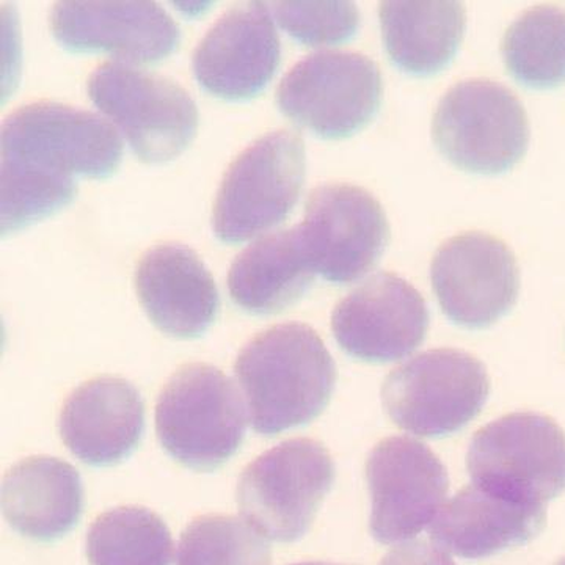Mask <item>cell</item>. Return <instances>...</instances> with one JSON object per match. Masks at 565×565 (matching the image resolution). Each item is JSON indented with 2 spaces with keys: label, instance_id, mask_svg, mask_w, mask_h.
I'll list each match as a JSON object with an SVG mask.
<instances>
[{
  "label": "cell",
  "instance_id": "cell-1",
  "mask_svg": "<svg viewBox=\"0 0 565 565\" xmlns=\"http://www.w3.org/2000/svg\"><path fill=\"white\" fill-rule=\"evenodd\" d=\"M234 374L253 429L277 435L310 424L326 411L337 385V366L310 326L288 322L256 334Z\"/></svg>",
  "mask_w": 565,
  "mask_h": 565
},
{
  "label": "cell",
  "instance_id": "cell-2",
  "mask_svg": "<svg viewBox=\"0 0 565 565\" xmlns=\"http://www.w3.org/2000/svg\"><path fill=\"white\" fill-rule=\"evenodd\" d=\"M247 411L228 375L211 364L180 367L156 404L159 444L177 462L215 471L244 444Z\"/></svg>",
  "mask_w": 565,
  "mask_h": 565
},
{
  "label": "cell",
  "instance_id": "cell-3",
  "mask_svg": "<svg viewBox=\"0 0 565 565\" xmlns=\"http://www.w3.org/2000/svg\"><path fill=\"white\" fill-rule=\"evenodd\" d=\"M0 156L57 180H99L117 172L122 143L114 126L92 111L36 102L18 107L3 121Z\"/></svg>",
  "mask_w": 565,
  "mask_h": 565
},
{
  "label": "cell",
  "instance_id": "cell-4",
  "mask_svg": "<svg viewBox=\"0 0 565 565\" xmlns=\"http://www.w3.org/2000/svg\"><path fill=\"white\" fill-rule=\"evenodd\" d=\"M307 151L299 134L274 131L253 141L226 170L212 210L223 244H239L280 225L299 202Z\"/></svg>",
  "mask_w": 565,
  "mask_h": 565
},
{
  "label": "cell",
  "instance_id": "cell-5",
  "mask_svg": "<svg viewBox=\"0 0 565 565\" xmlns=\"http://www.w3.org/2000/svg\"><path fill=\"white\" fill-rule=\"evenodd\" d=\"M93 104L125 134L137 158H178L199 129V109L177 81L120 61L106 62L88 79Z\"/></svg>",
  "mask_w": 565,
  "mask_h": 565
},
{
  "label": "cell",
  "instance_id": "cell-6",
  "mask_svg": "<svg viewBox=\"0 0 565 565\" xmlns=\"http://www.w3.org/2000/svg\"><path fill=\"white\" fill-rule=\"evenodd\" d=\"M334 484V462L310 438L282 441L241 475L237 505L245 522L267 541L296 542L313 525Z\"/></svg>",
  "mask_w": 565,
  "mask_h": 565
},
{
  "label": "cell",
  "instance_id": "cell-7",
  "mask_svg": "<svg viewBox=\"0 0 565 565\" xmlns=\"http://www.w3.org/2000/svg\"><path fill=\"white\" fill-rule=\"evenodd\" d=\"M433 139L456 166L500 173L525 154L530 121L511 88L475 77L457 82L441 96L434 110Z\"/></svg>",
  "mask_w": 565,
  "mask_h": 565
},
{
  "label": "cell",
  "instance_id": "cell-8",
  "mask_svg": "<svg viewBox=\"0 0 565 565\" xmlns=\"http://www.w3.org/2000/svg\"><path fill=\"white\" fill-rule=\"evenodd\" d=\"M489 393L481 360L457 349H435L392 371L382 401L401 429L418 437H446L473 422Z\"/></svg>",
  "mask_w": 565,
  "mask_h": 565
},
{
  "label": "cell",
  "instance_id": "cell-9",
  "mask_svg": "<svg viewBox=\"0 0 565 565\" xmlns=\"http://www.w3.org/2000/svg\"><path fill=\"white\" fill-rule=\"evenodd\" d=\"M467 465L473 484L546 505L565 490V434L548 416L508 415L475 434Z\"/></svg>",
  "mask_w": 565,
  "mask_h": 565
},
{
  "label": "cell",
  "instance_id": "cell-10",
  "mask_svg": "<svg viewBox=\"0 0 565 565\" xmlns=\"http://www.w3.org/2000/svg\"><path fill=\"white\" fill-rule=\"evenodd\" d=\"M384 98L377 63L360 52L319 51L282 77L277 104L286 117L329 139L348 137L371 121Z\"/></svg>",
  "mask_w": 565,
  "mask_h": 565
},
{
  "label": "cell",
  "instance_id": "cell-11",
  "mask_svg": "<svg viewBox=\"0 0 565 565\" xmlns=\"http://www.w3.org/2000/svg\"><path fill=\"white\" fill-rule=\"evenodd\" d=\"M297 228L315 273L338 285L370 273L390 239L382 203L349 182H329L311 191Z\"/></svg>",
  "mask_w": 565,
  "mask_h": 565
},
{
  "label": "cell",
  "instance_id": "cell-12",
  "mask_svg": "<svg viewBox=\"0 0 565 565\" xmlns=\"http://www.w3.org/2000/svg\"><path fill=\"white\" fill-rule=\"evenodd\" d=\"M371 534L381 544H407L444 508L448 471L441 460L407 437L385 438L366 462Z\"/></svg>",
  "mask_w": 565,
  "mask_h": 565
},
{
  "label": "cell",
  "instance_id": "cell-13",
  "mask_svg": "<svg viewBox=\"0 0 565 565\" xmlns=\"http://www.w3.org/2000/svg\"><path fill=\"white\" fill-rule=\"evenodd\" d=\"M430 278L444 313L457 326L481 329L514 307L519 263L511 247L486 232H465L435 250Z\"/></svg>",
  "mask_w": 565,
  "mask_h": 565
},
{
  "label": "cell",
  "instance_id": "cell-14",
  "mask_svg": "<svg viewBox=\"0 0 565 565\" xmlns=\"http://www.w3.org/2000/svg\"><path fill=\"white\" fill-rule=\"evenodd\" d=\"M429 329L426 300L393 273L375 274L334 307L332 332L348 355L388 363L411 355Z\"/></svg>",
  "mask_w": 565,
  "mask_h": 565
},
{
  "label": "cell",
  "instance_id": "cell-15",
  "mask_svg": "<svg viewBox=\"0 0 565 565\" xmlns=\"http://www.w3.org/2000/svg\"><path fill=\"white\" fill-rule=\"evenodd\" d=\"M281 61V43L264 2L233 6L193 52V74L202 88L226 102L262 93Z\"/></svg>",
  "mask_w": 565,
  "mask_h": 565
},
{
  "label": "cell",
  "instance_id": "cell-16",
  "mask_svg": "<svg viewBox=\"0 0 565 565\" xmlns=\"http://www.w3.org/2000/svg\"><path fill=\"white\" fill-rule=\"evenodd\" d=\"M51 32L66 50L106 52L132 65L162 61L181 43L180 25L156 2H57Z\"/></svg>",
  "mask_w": 565,
  "mask_h": 565
},
{
  "label": "cell",
  "instance_id": "cell-17",
  "mask_svg": "<svg viewBox=\"0 0 565 565\" xmlns=\"http://www.w3.org/2000/svg\"><path fill=\"white\" fill-rule=\"evenodd\" d=\"M134 286L150 321L178 340L203 337L221 310L214 277L185 245L159 244L145 252Z\"/></svg>",
  "mask_w": 565,
  "mask_h": 565
},
{
  "label": "cell",
  "instance_id": "cell-18",
  "mask_svg": "<svg viewBox=\"0 0 565 565\" xmlns=\"http://www.w3.org/2000/svg\"><path fill=\"white\" fill-rule=\"evenodd\" d=\"M58 430L63 444L81 462L92 467L120 463L143 437V399L125 379H92L66 399Z\"/></svg>",
  "mask_w": 565,
  "mask_h": 565
},
{
  "label": "cell",
  "instance_id": "cell-19",
  "mask_svg": "<svg viewBox=\"0 0 565 565\" xmlns=\"http://www.w3.org/2000/svg\"><path fill=\"white\" fill-rule=\"evenodd\" d=\"M545 525L546 505L509 500L471 482L444 504L430 535L446 555L481 559L527 544Z\"/></svg>",
  "mask_w": 565,
  "mask_h": 565
},
{
  "label": "cell",
  "instance_id": "cell-20",
  "mask_svg": "<svg viewBox=\"0 0 565 565\" xmlns=\"http://www.w3.org/2000/svg\"><path fill=\"white\" fill-rule=\"evenodd\" d=\"M82 509L81 476L57 457H28L3 478V515L17 533L32 541L65 537L79 523Z\"/></svg>",
  "mask_w": 565,
  "mask_h": 565
},
{
  "label": "cell",
  "instance_id": "cell-21",
  "mask_svg": "<svg viewBox=\"0 0 565 565\" xmlns=\"http://www.w3.org/2000/svg\"><path fill=\"white\" fill-rule=\"evenodd\" d=\"M315 275L299 228L281 230L236 256L228 274L230 297L245 313H278L310 289Z\"/></svg>",
  "mask_w": 565,
  "mask_h": 565
},
{
  "label": "cell",
  "instance_id": "cell-22",
  "mask_svg": "<svg viewBox=\"0 0 565 565\" xmlns=\"http://www.w3.org/2000/svg\"><path fill=\"white\" fill-rule=\"evenodd\" d=\"M379 17L386 54L408 73L444 68L462 41L465 7L457 0H385Z\"/></svg>",
  "mask_w": 565,
  "mask_h": 565
},
{
  "label": "cell",
  "instance_id": "cell-23",
  "mask_svg": "<svg viewBox=\"0 0 565 565\" xmlns=\"http://www.w3.org/2000/svg\"><path fill=\"white\" fill-rule=\"evenodd\" d=\"M87 557L90 565H170L172 534L150 509L122 505L93 522Z\"/></svg>",
  "mask_w": 565,
  "mask_h": 565
},
{
  "label": "cell",
  "instance_id": "cell-24",
  "mask_svg": "<svg viewBox=\"0 0 565 565\" xmlns=\"http://www.w3.org/2000/svg\"><path fill=\"white\" fill-rule=\"evenodd\" d=\"M501 51L508 70L531 87L565 82V10L535 6L505 29Z\"/></svg>",
  "mask_w": 565,
  "mask_h": 565
},
{
  "label": "cell",
  "instance_id": "cell-25",
  "mask_svg": "<svg viewBox=\"0 0 565 565\" xmlns=\"http://www.w3.org/2000/svg\"><path fill=\"white\" fill-rule=\"evenodd\" d=\"M178 565H273L269 541L244 519L207 515L181 535Z\"/></svg>",
  "mask_w": 565,
  "mask_h": 565
},
{
  "label": "cell",
  "instance_id": "cell-26",
  "mask_svg": "<svg viewBox=\"0 0 565 565\" xmlns=\"http://www.w3.org/2000/svg\"><path fill=\"white\" fill-rule=\"evenodd\" d=\"M76 181L54 180L14 163H0V234L21 232L76 199Z\"/></svg>",
  "mask_w": 565,
  "mask_h": 565
},
{
  "label": "cell",
  "instance_id": "cell-27",
  "mask_svg": "<svg viewBox=\"0 0 565 565\" xmlns=\"http://www.w3.org/2000/svg\"><path fill=\"white\" fill-rule=\"evenodd\" d=\"M270 14L280 28L299 43H340L359 31L360 11L355 3L345 2H270Z\"/></svg>",
  "mask_w": 565,
  "mask_h": 565
},
{
  "label": "cell",
  "instance_id": "cell-28",
  "mask_svg": "<svg viewBox=\"0 0 565 565\" xmlns=\"http://www.w3.org/2000/svg\"><path fill=\"white\" fill-rule=\"evenodd\" d=\"M381 565H456L449 556L435 545L424 542H407L382 559Z\"/></svg>",
  "mask_w": 565,
  "mask_h": 565
},
{
  "label": "cell",
  "instance_id": "cell-29",
  "mask_svg": "<svg viewBox=\"0 0 565 565\" xmlns=\"http://www.w3.org/2000/svg\"><path fill=\"white\" fill-rule=\"evenodd\" d=\"M296 565H340V564H330V563H303V564H296Z\"/></svg>",
  "mask_w": 565,
  "mask_h": 565
},
{
  "label": "cell",
  "instance_id": "cell-30",
  "mask_svg": "<svg viewBox=\"0 0 565 565\" xmlns=\"http://www.w3.org/2000/svg\"><path fill=\"white\" fill-rule=\"evenodd\" d=\"M556 565H565V557L564 559H561L559 563H557Z\"/></svg>",
  "mask_w": 565,
  "mask_h": 565
}]
</instances>
